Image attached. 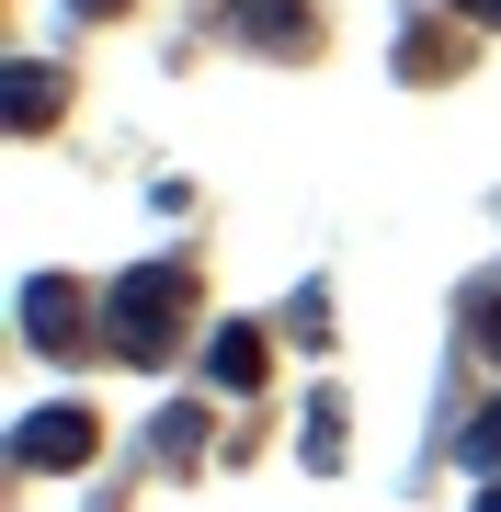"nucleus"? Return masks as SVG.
<instances>
[{
  "label": "nucleus",
  "mask_w": 501,
  "mask_h": 512,
  "mask_svg": "<svg viewBox=\"0 0 501 512\" xmlns=\"http://www.w3.org/2000/svg\"><path fill=\"white\" fill-rule=\"evenodd\" d=\"M12 126H23V137H35V126H57V69H35V57L12 69Z\"/></svg>",
  "instance_id": "obj_5"
},
{
  "label": "nucleus",
  "mask_w": 501,
  "mask_h": 512,
  "mask_svg": "<svg viewBox=\"0 0 501 512\" xmlns=\"http://www.w3.org/2000/svg\"><path fill=\"white\" fill-rule=\"evenodd\" d=\"M69 12H126V0H69Z\"/></svg>",
  "instance_id": "obj_11"
},
{
  "label": "nucleus",
  "mask_w": 501,
  "mask_h": 512,
  "mask_svg": "<svg viewBox=\"0 0 501 512\" xmlns=\"http://www.w3.org/2000/svg\"><path fill=\"white\" fill-rule=\"evenodd\" d=\"M456 456H467V467H501V399H490L479 421H467V444H456Z\"/></svg>",
  "instance_id": "obj_9"
},
{
  "label": "nucleus",
  "mask_w": 501,
  "mask_h": 512,
  "mask_svg": "<svg viewBox=\"0 0 501 512\" xmlns=\"http://www.w3.org/2000/svg\"><path fill=\"white\" fill-rule=\"evenodd\" d=\"M456 12H467V23H501V0H456Z\"/></svg>",
  "instance_id": "obj_10"
},
{
  "label": "nucleus",
  "mask_w": 501,
  "mask_h": 512,
  "mask_svg": "<svg viewBox=\"0 0 501 512\" xmlns=\"http://www.w3.org/2000/svg\"><path fill=\"white\" fill-rule=\"evenodd\" d=\"M308 467H342V399H308Z\"/></svg>",
  "instance_id": "obj_6"
},
{
  "label": "nucleus",
  "mask_w": 501,
  "mask_h": 512,
  "mask_svg": "<svg viewBox=\"0 0 501 512\" xmlns=\"http://www.w3.org/2000/svg\"><path fill=\"white\" fill-rule=\"evenodd\" d=\"M12 319H23V342L35 353H80V330H92V296H80L69 274H35L12 296Z\"/></svg>",
  "instance_id": "obj_2"
},
{
  "label": "nucleus",
  "mask_w": 501,
  "mask_h": 512,
  "mask_svg": "<svg viewBox=\"0 0 501 512\" xmlns=\"http://www.w3.org/2000/svg\"><path fill=\"white\" fill-rule=\"evenodd\" d=\"M183 308H194V274H183V262H137V274L103 296V342H114V365H160L171 330H183Z\"/></svg>",
  "instance_id": "obj_1"
},
{
  "label": "nucleus",
  "mask_w": 501,
  "mask_h": 512,
  "mask_svg": "<svg viewBox=\"0 0 501 512\" xmlns=\"http://www.w3.org/2000/svg\"><path fill=\"white\" fill-rule=\"evenodd\" d=\"M479 512H501V490H479Z\"/></svg>",
  "instance_id": "obj_12"
},
{
  "label": "nucleus",
  "mask_w": 501,
  "mask_h": 512,
  "mask_svg": "<svg viewBox=\"0 0 501 512\" xmlns=\"http://www.w3.org/2000/svg\"><path fill=\"white\" fill-rule=\"evenodd\" d=\"M240 23H251V35H274V46H308V23H297V12H285V0H251V12H240Z\"/></svg>",
  "instance_id": "obj_7"
},
{
  "label": "nucleus",
  "mask_w": 501,
  "mask_h": 512,
  "mask_svg": "<svg viewBox=\"0 0 501 512\" xmlns=\"http://www.w3.org/2000/svg\"><path fill=\"white\" fill-rule=\"evenodd\" d=\"M149 444H160V456H194V444H205V421H194V410H160V421H149Z\"/></svg>",
  "instance_id": "obj_8"
},
{
  "label": "nucleus",
  "mask_w": 501,
  "mask_h": 512,
  "mask_svg": "<svg viewBox=\"0 0 501 512\" xmlns=\"http://www.w3.org/2000/svg\"><path fill=\"white\" fill-rule=\"evenodd\" d=\"M262 365H274V342H262V319H228L217 342H205V376H217V387H262Z\"/></svg>",
  "instance_id": "obj_4"
},
{
  "label": "nucleus",
  "mask_w": 501,
  "mask_h": 512,
  "mask_svg": "<svg viewBox=\"0 0 501 512\" xmlns=\"http://www.w3.org/2000/svg\"><path fill=\"white\" fill-rule=\"evenodd\" d=\"M12 444H23V467H80L103 433H92V410H23Z\"/></svg>",
  "instance_id": "obj_3"
}]
</instances>
